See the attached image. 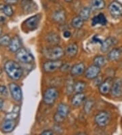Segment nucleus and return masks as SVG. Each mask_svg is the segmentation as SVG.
<instances>
[{
	"label": "nucleus",
	"mask_w": 122,
	"mask_h": 135,
	"mask_svg": "<svg viewBox=\"0 0 122 135\" xmlns=\"http://www.w3.org/2000/svg\"><path fill=\"white\" fill-rule=\"evenodd\" d=\"M65 54L68 57L73 58L75 57L78 53V45L76 43H71L67 45L65 49Z\"/></svg>",
	"instance_id": "f3484780"
},
{
	"label": "nucleus",
	"mask_w": 122,
	"mask_h": 135,
	"mask_svg": "<svg viewBox=\"0 0 122 135\" xmlns=\"http://www.w3.org/2000/svg\"><path fill=\"white\" fill-rule=\"evenodd\" d=\"M111 92L115 98H119L122 96V81L120 79L114 80Z\"/></svg>",
	"instance_id": "f8f14e48"
},
{
	"label": "nucleus",
	"mask_w": 122,
	"mask_h": 135,
	"mask_svg": "<svg viewBox=\"0 0 122 135\" xmlns=\"http://www.w3.org/2000/svg\"><path fill=\"white\" fill-rule=\"evenodd\" d=\"M4 70L8 76L13 80H18L23 76V71L21 66L13 60H9L5 63Z\"/></svg>",
	"instance_id": "f257e3e1"
},
{
	"label": "nucleus",
	"mask_w": 122,
	"mask_h": 135,
	"mask_svg": "<svg viewBox=\"0 0 122 135\" xmlns=\"http://www.w3.org/2000/svg\"><path fill=\"white\" fill-rule=\"evenodd\" d=\"M4 2L9 5H14L18 2V0H4Z\"/></svg>",
	"instance_id": "c9c22d12"
},
{
	"label": "nucleus",
	"mask_w": 122,
	"mask_h": 135,
	"mask_svg": "<svg viewBox=\"0 0 122 135\" xmlns=\"http://www.w3.org/2000/svg\"><path fill=\"white\" fill-rule=\"evenodd\" d=\"M0 93H1L2 95H3V96H8V91L6 86L0 85Z\"/></svg>",
	"instance_id": "f704fd0d"
},
{
	"label": "nucleus",
	"mask_w": 122,
	"mask_h": 135,
	"mask_svg": "<svg viewBox=\"0 0 122 135\" xmlns=\"http://www.w3.org/2000/svg\"><path fill=\"white\" fill-rule=\"evenodd\" d=\"M83 23H84V21L79 15V16H77V17H74L72 19L71 25L73 28L79 30V29H81L83 27Z\"/></svg>",
	"instance_id": "a878e982"
},
{
	"label": "nucleus",
	"mask_w": 122,
	"mask_h": 135,
	"mask_svg": "<svg viewBox=\"0 0 122 135\" xmlns=\"http://www.w3.org/2000/svg\"><path fill=\"white\" fill-rule=\"evenodd\" d=\"M46 40L48 44L54 46V45H57L59 43L60 36L59 34H57L54 32H51L46 36Z\"/></svg>",
	"instance_id": "5701e85b"
},
{
	"label": "nucleus",
	"mask_w": 122,
	"mask_h": 135,
	"mask_svg": "<svg viewBox=\"0 0 122 135\" xmlns=\"http://www.w3.org/2000/svg\"><path fill=\"white\" fill-rule=\"evenodd\" d=\"M106 7V2L104 0H91L90 8L94 11L103 10Z\"/></svg>",
	"instance_id": "412c9836"
},
{
	"label": "nucleus",
	"mask_w": 122,
	"mask_h": 135,
	"mask_svg": "<svg viewBox=\"0 0 122 135\" xmlns=\"http://www.w3.org/2000/svg\"><path fill=\"white\" fill-rule=\"evenodd\" d=\"M122 55V49L121 48H113L109 51L107 55V59L109 61H117L121 57Z\"/></svg>",
	"instance_id": "a211bd4d"
},
{
	"label": "nucleus",
	"mask_w": 122,
	"mask_h": 135,
	"mask_svg": "<svg viewBox=\"0 0 122 135\" xmlns=\"http://www.w3.org/2000/svg\"><path fill=\"white\" fill-rule=\"evenodd\" d=\"M86 99V95L83 93H76L71 99V104L73 107H78L83 104Z\"/></svg>",
	"instance_id": "6ab92c4d"
},
{
	"label": "nucleus",
	"mask_w": 122,
	"mask_h": 135,
	"mask_svg": "<svg viewBox=\"0 0 122 135\" xmlns=\"http://www.w3.org/2000/svg\"><path fill=\"white\" fill-rule=\"evenodd\" d=\"M64 1L67 3H71V2H73V0H64Z\"/></svg>",
	"instance_id": "58836bf2"
},
{
	"label": "nucleus",
	"mask_w": 122,
	"mask_h": 135,
	"mask_svg": "<svg viewBox=\"0 0 122 135\" xmlns=\"http://www.w3.org/2000/svg\"><path fill=\"white\" fill-rule=\"evenodd\" d=\"M65 51L63 49L58 45L47 47L43 50V55L44 56L50 60H57L60 59L65 55Z\"/></svg>",
	"instance_id": "f03ea898"
},
{
	"label": "nucleus",
	"mask_w": 122,
	"mask_h": 135,
	"mask_svg": "<svg viewBox=\"0 0 122 135\" xmlns=\"http://www.w3.org/2000/svg\"><path fill=\"white\" fill-rule=\"evenodd\" d=\"M50 1H55V0H50Z\"/></svg>",
	"instance_id": "79ce46f5"
},
{
	"label": "nucleus",
	"mask_w": 122,
	"mask_h": 135,
	"mask_svg": "<svg viewBox=\"0 0 122 135\" xmlns=\"http://www.w3.org/2000/svg\"><path fill=\"white\" fill-rule=\"evenodd\" d=\"M113 83V80L111 77H109L107 79H105L102 83L100 84L99 87H98L99 92L102 95L107 96L108 94L111 92Z\"/></svg>",
	"instance_id": "6e6552de"
},
{
	"label": "nucleus",
	"mask_w": 122,
	"mask_h": 135,
	"mask_svg": "<svg viewBox=\"0 0 122 135\" xmlns=\"http://www.w3.org/2000/svg\"><path fill=\"white\" fill-rule=\"evenodd\" d=\"M86 71V67L83 63H78L73 65L71 68V74L73 76H79L84 74Z\"/></svg>",
	"instance_id": "4468645a"
},
{
	"label": "nucleus",
	"mask_w": 122,
	"mask_h": 135,
	"mask_svg": "<svg viewBox=\"0 0 122 135\" xmlns=\"http://www.w3.org/2000/svg\"><path fill=\"white\" fill-rule=\"evenodd\" d=\"M41 17L40 15H37L27 18L24 21V24H25V26H26V28L29 30H35L39 25Z\"/></svg>",
	"instance_id": "9d476101"
},
{
	"label": "nucleus",
	"mask_w": 122,
	"mask_h": 135,
	"mask_svg": "<svg viewBox=\"0 0 122 135\" xmlns=\"http://www.w3.org/2000/svg\"><path fill=\"white\" fill-rule=\"evenodd\" d=\"M62 64L63 62L60 59H57V60L47 59V61L44 62L43 64V69L46 73H52L56 71L57 70L60 69Z\"/></svg>",
	"instance_id": "39448f33"
},
{
	"label": "nucleus",
	"mask_w": 122,
	"mask_h": 135,
	"mask_svg": "<svg viewBox=\"0 0 122 135\" xmlns=\"http://www.w3.org/2000/svg\"><path fill=\"white\" fill-rule=\"evenodd\" d=\"M20 108L18 106H16L14 108L13 110L10 113L7 114L6 117V120H14L15 119L18 117L19 115Z\"/></svg>",
	"instance_id": "cd10ccee"
},
{
	"label": "nucleus",
	"mask_w": 122,
	"mask_h": 135,
	"mask_svg": "<svg viewBox=\"0 0 122 135\" xmlns=\"http://www.w3.org/2000/svg\"><path fill=\"white\" fill-rule=\"evenodd\" d=\"M94 102L92 100H90V99L86 101L84 104L85 112L88 114L91 112V110H92L93 107H94Z\"/></svg>",
	"instance_id": "c756f323"
},
{
	"label": "nucleus",
	"mask_w": 122,
	"mask_h": 135,
	"mask_svg": "<svg viewBox=\"0 0 122 135\" xmlns=\"http://www.w3.org/2000/svg\"><path fill=\"white\" fill-rule=\"evenodd\" d=\"M111 119V115L109 112H107V111H100L98 114H96L94 117L95 124L100 128L107 126L110 123Z\"/></svg>",
	"instance_id": "20e7f679"
},
{
	"label": "nucleus",
	"mask_w": 122,
	"mask_h": 135,
	"mask_svg": "<svg viewBox=\"0 0 122 135\" xmlns=\"http://www.w3.org/2000/svg\"><path fill=\"white\" fill-rule=\"evenodd\" d=\"M94 64L98 67H104L107 62V59L103 55H97L94 57Z\"/></svg>",
	"instance_id": "bb28decb"
},
{
	"label": "nucleus",
	"mask_w": 122,
	"mask_h": 135,
	"mask_svg": "<svg viewBox=\"0 0 122 135\" xmlns=\"http://www.w3.org/2000/svg\"><path fill=\"white\" fill-rule=\"evenodd\" d=\"M63 36L65 38H68L71 36V32L69 31H65L63 33Z\"/></svg>",
	"instance_id": "4c0bfd02"
},
{
	"label": "nucleus",
	"mask_w": 122,
	"mask_h": 135,
	"mask_svg": "<svg viewBox=\"0 0 122 135\" xmlns=\"http://www.w3.org/2000/svg\"><path fill=\"white\" fill-rule=\"evenodd\" d=\"M2 10H3V12L4 13V15H6L7 17H12L14 14L12 8L9 4H7V5L4 6L3 7V8H2Z\"/></svg>",
	"instance_id": "2f4dec72"
},
{
	"label": "nucleus",
	"mask_w": 122,
	"mask_h": 135,
	"mask_svg": "<svg viewBox=\"0 0 122 135\" xmlns=\"http://www.w3.org/2000/svg\"><path fill=\"white\" fill-rule=\"evenodd\" d=\"M117 43V39L114 37H108L101 43L100 51L103 53H107L111 46H113Z\"/></svg>",
	"instance_id": "ddd939ff"
},
{
	"label": "nucleus",
	"mask_w": 122,
	"mask_h": 135,
	"mask_svg": "<svg viewBox=\"0 0 122 135\" xmlns=\"http://www.w3.org/2000/svg\"><path fill=\"white\" fill-rule=\"evenodd\" d=\"M2 70L1 69V68H0V74H2Z\"/></svg>",
	"instance_id": "a19ab883"
},
{
	"label": "nucleus",
	"mask_w": 122,
	"mask_h": 135,
	"mask_svg": "<svg viewBox=\"0 0 122 135\" xmlns=\"http://www.w3.org/2000/svg\"><path fill=\"white\" fill-rule=\"evenodd\" d=\"M65 118L61 117V116H60V115H59V114L57 113H56L54 114V121L56 122V123H58V124H60V123H62V122H63L64 120H65Z\"/></svg>",
	"instance_id": "72a5a7b5"
},
{
	"label": "nucleus",
	"mask_w": 122,
	"mask_h": 135,
	"mask_svg": "<svg viewBox=\"0 0 122 135\" xmlns=\"http://www.w3.org/2000/svg\"><path fill=\"white\" fill-rule=\"evenodd\" d=\"M54 134V132H53V130H46L41 132V134L43 135H50V134Z\"/></svg>",
	"instance_id": "e433bc0d"
},
{
	"label": "nucleus",
	"mask_w": 122,
	"mask_h": 135,
	"mask_svg": "<svg viewBox=\"0 0 122 135\" xmlns=\"http://www.w3.org/2000/svg\"><path fill=\"white\" fill-rule=\"evenodd\" d=\"M2 28L0 27V34H1V33H2Z\"/></svg>",
	"instance_id": "ea45409f"
},
{
	"label": "nucleus",
	"mask_w": 122,
	"mask_h": 135,
	"mask_svg": "<svg viewBox=\"0 0 122 135\" xmlns=\"http://www.w3.org/2000/svg\"><path fill=\"white\" fill-rule=\"evenodd\" d=\"M67 15L65 10H59L54 12L52 15V20L56 23H63L66 21Z\"/></svg>",
	"instance_id": "dca6fc26"
},
{
	"label": "nucleus",
	"mask_w": 122,
	"mask_h": 135,
	"mask_svg": "<svg viewBox=\"0 0 122 135\" xmlns=\"http://www.w3.org/2000/svg\"><path fill=\"white\" fill-rule=\"evenodd\" d=\"M16 123L14 120H6L2 125V131L5 133L11 132L14 128Z\"/></svg>",
	"instance_id": "b1692460"
},
{
	"label": "nucleus",
	"mask_w": 122,
	"mask_h": 135,
	"mask_svg": "<svg viewBox=\"0 0 122 135\" xmlns=\"http://www.w3.org/2000/svg\"><path fill=\"white\" fill-rule=\"evenodd\" d=\"M109 13L115 18H119L122 17V4L118 1H113L108 6Z\"/></svg>",
	"instance_id": "423d86ee"
},
{
	"label": "nucleus",
	"mask_w": 122,
	"mask_h": 135,
	"mask_svg": "<svg viewBox=\"0 0 122 135\" xmlns=\"http://www.w3.org/2000/svg\"><path fill=\"white\" fill-rule=\"evenodd\" d=\"M21 40L18 36H14L12 38L10 42L8 45V48L13 53H16L21 48Z\"/></svg>",
	"instance_id": "2eb2a0df"
},
{
	"label": "nucleus",
	"mask_w": 122,
	"mask_h": 135,
	"mask_svg": "<svg viewBox=\"0 0 122 135\" xmlns=\"http://www.w3.org/2000/svg\"><path fill=\"white\" fill-rule=\"evenodd\" d=\"M90 12H91V8L88 7H85L81 9L79 12V16L83 21H88V18L90 16Z\"/></svg>",
	"instance_id": "c85d7f7f"
},
{
	"label": "nucleus",
	"mask_w": 122,
	"mask_h": 135,
	"mask_svg": "<svg viewBox=\"0 0 122 135\" xmlns=\"http://www.w3.org/2000/svg\"><path fill=\"white\" fill-rule=\"evenodd\" d=\"M16 58L20 62L24 64H30L34 60V57L29 51L26 49L21 47L16 53Z\"/></svg>",
	"instance_id": "0eeeda50"
},
{
	"label": "nucleus",
	"mask_w": 122,
	"mask_h": 135,
	"mask_svg": "<svg viewBox=\"0 0 122 135\" xmlns=\"http://www.w3.org/2000/svg\"><path fill=\"white\" fill-rule=\"evenodd\" d=\"M29 1H31V0H29Z\"/></svg>",
	"instance_id": "37998d69"
},
{
	"label": "nucleus",
	"mask_w": 122,
	"mask_h": 135,
	"mask_svg": "<svg viewBox=\"0 0 122 135\" xmlns=\"http://www.w3.org/2000/svg\"><path fill=\"white\" fill-rule=\"evenodd\" d=\"M9 88H10V91L12 96L16 101H20L22 100L23 94H22V91L20 87L17 84L14 83H12L9 85Z\"/></svg>",
	"instance_id": "9b49d317"
},
{
	"label": "nucleus",
	"mask_w": 122,
	"mask_h": 135,
	"mask_svg": "<svg viewBox=\"0 0 122 135\" xmlns=\"http://www.w3.org/2000/svg\"><path fill=\"white\" fill-rule=\"evenodd\" d=\"M59 93L55 87H49L45 91L43 96V101L47 105H52L54 103L57 98L59 97Z\"/></svg>",
	"instance_id": "7ed1b4c3"
},
{
	"label": "nucleus",
	"mask_w": 122,
	"mask_h": 135,
	"mask_svg": "<svg viewBox=\"0 0 122 135\" xmlns=\"http://www.w3.org/2000/svg\"><path fill=\"white\" fill-rule=\"evenodd\" d=\"M107 20L104 14L103 13L98 14L97 16H95L92 19V25L93 27L96 26L97 25H101L103 26H104V25H107Z\"/></svg>",
	"instance_id": "aec40b11"
},
{
	"label": "nucleus",
	"mask_w": 122,
	"mask_h": 135,
	"mask_svg": "<svg viewBox=\"0 0 122 135\" xmlns=\"http://www.w3.org/2000/svg\"><path fill=\"white\" fill-rule=\"evenodd\" d=\"M100 73V68L96 65H92L86 70L84 73V75L86 78L89 80H92L98 77Z\"/></svg>",
	"instance_id": "1a4fd4ad"
},
{
	"label": "nucleus",
	"mask_w": 122,
	"mask_h": 135,
	"mask_svg": "<svg viewBox=\"0 0 122 135\" xmlns=\"http://www.w3.org/2000/svg\"><path fill=\"white\" fill-rule=\"evenodd\" d=\"M86 87V83L84 81H77L73 85V91L75 93H83Z\"/></svg>",
	"instance_id": "393cba45"
},
{
	"label": "nucleus",
	"mask_w": 122,
	"mask_h": 135,
	"mask_svg": "<svg viewBox=\"0 0 122 135\" xmlns=\"http://www.w3.org/2000/svg\"><path fill=\"white\" fill-rule=\"evenodd\" d=\"M10 36L6 34L0 36V46H7L9 45L10 42Z\"/></svg>",
	"instance_id": "7c9ffc66"
},
{
	"label": "nucleus",
	"mask_w": 122,
	"mask_h": 135,
	"mask_svg": "<svg viewBox=\"0 0 122 135\" xmlns=\"http://www.w3.org/2000/svg\"><path fill=\"white\" fill-rule=\"evenodd\" d=\"M56 113L59 115H60L61 117L66 118L69 114V113H70L69 107L67 104H65V103H60L57 107Z\"/></svg>",
	"instance_id": "4be33fe9"
},
{
	"label": "nucleus",
	"mask_w": 122,
	"mask_h": 135,
	"mask_svg": "<svg viewBox=\"0 0 122 135\" xmlns=\"http://www.w3.org/2000/svg\"><path fill=\"white\" fill-rule=\"evenodd\" d=\"M71 67L70 64H69L68 63H65V64H63L62 65V66L60 67V70H61V72H62V73H67L68 71L71 70Z\"/></svg>",
	"instance_id": "473e14b6"
}]
</instances>
